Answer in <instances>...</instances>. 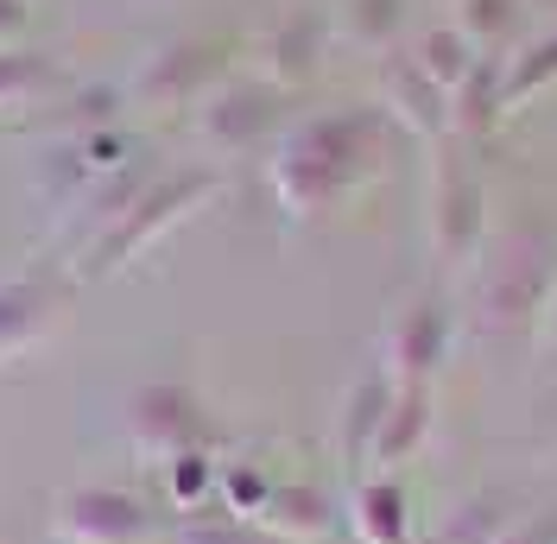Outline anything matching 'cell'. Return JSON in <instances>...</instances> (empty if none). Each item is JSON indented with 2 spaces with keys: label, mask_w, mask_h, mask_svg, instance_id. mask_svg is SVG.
<instances>
[{
  "label": "cell",
  "mask_w": 557,
  "mask_h": 544,
  "mask_svg": "<svg viewBox=\"0 0 557 544\" xmlns=\"http://www.w3.org/2000/svg\"><path fill=\"white\" fill-rule=\"evenodd\" d=\"M386 121L374 108H348V114H317L298 134L285 139V152L273 159V190L292 215H323L330 203H343L348 190L374 171L381 159Z\"/></svg>",
  "instance_id": "obj_1"
},
{
  "label": "cell",
  "mask_w": 557,
  "mask_h": 544,
  "mask_svg": "<svg viewBox=\"0 0 557 544\" xmlns=\"http://www.w3.org/2000/svg\"><path fill=\"white\" fill-rule=\"evenodd\" d=\"M209 190H215V171H165V177H152V184L134 197V209H127L102 240L83 247V267L76 272H83V279H108V272H121L134 254H146L152 240L165 235V228H177Z\"/></svg>",
  "instance_id": "obj_2"
},
{
  "label": "cell",
  "mask_w": 557,
  "mask_h": 544,
  "mask_svg": "<svg viewBox=\"0 0 557 544\" xmlns=\"http://www.w3.org/2000/svg\"><path fill=\"white\" fill-rule=\"evenodd\" d=\"M51 526L64 544H146L159 532V512L146 494L121 487V481H83V487L58 494Z\"/></svg>",
  "instance_id": "obj_3"
},
{
  "label": "cell",
  "mask_w": 557,
  "mask_h": 544,
  "mask_svg": "<svg viewBox=\"0 0 557 544\" xmlns=\"http://www.w3.org/2000/svg\"><path fill=\"white\" fill-rule=\"evenodd\" d=\"M552 279H557V240L545 235V228H525V235L487 267V285H482L487 330H513L525 317H539L545 298H552Z\"/></svg>",
  "instance_id": "obj_4"
},
{
  "label": "cell",
  "mask_w": 557,
  "mask_h": 544,
  "mask_svg": "<svg viewBox=\"0 0 557 544\" xmlns=\"http://www.w3.org/2000/svg\"><path fill=\"white\" fill-rule=\"evenodd\" d=\"M127 431L146 456H159V462H172L184 449H209V411L203 399L190 393V386H177V380H152V386H139L134 399H127Z\"/></svg>",
  "instance_id": "obj_5"
},
{
  "label": "cell",
  "mask_w": 557,
  "mask_h": 544,
  "mask_svg": "<svg viewBox=\"0 0 557 544\" xmlns=\"http://www.w3.org/2000/svg\"><path fill=\"white\" fill-rule=\"evenodd\" d=\"M70 285L58 272H33V279H7L0 285V368L33 355L38 342L64 323Z\"/></svg>",
  "instance_id": "obj_6"
},
{
  "label": "cell",
  "mask_w": 557,
  "mask_h": 544,
  "mask_svg": "<svg viewBox=\"0 0 557 544\" xmlns=\"http://www.w3.org/2000/svg\"><path fill=\"white\" fill-rule=\"evenodd\" d=\"M253 519L285 544H317L336 532V500L323 487H311V481H273L267 507L253 512Z\"/></svg>",
  "instance_id": "obj_7"
},
{
  "label": "cell",
  "mask_w": 557,
  "mask_h": 544,
  "mask_svg": "<svg viewBox=\"0 0 557 544\" xmlns=\"http://www.w3.org/2000/svg\"><path fill=\"white\" fill-rule=\"evenodd\" d=\"M437 254L444 260H462L475 235H482V184H475V171H462L456 159L437 165Z\"/></svg>",
  "instance_id": "obj_8"
},
{
  "label": "cell",
  "mask_w": 557,
  "mask_h": 544,
  "mask_svg": "<svg viewBox=\"0 0 557 544\" xmlns=\"http://www.w3.org/2000/svg\"><path fill=\"white\" fill-rule=\"evenodd\" d=\"M444 348H450V310L437 305V298H418L399 317V330H393V368H399V380L424 386V374L444 361Z\"/></svg>",
  "instance_id": "obj_9"
},
{
  "label": "cell",
  "mask_w": 557,
  "mask_h": 544,
  "mask_svg": "<svg viewBox=\"0 0 557 544\" xmlns=\"http://www.w3.org/2000/svg\"><path fill=\"white\" fill-rule=\"evenodd\" d=\"M278 114V96L273 89H260V83H235V89H222V96H209V108L197 114L203 121V134L215 146H247V139H260L273 127Z\"/></svg>",
  "instance_id": "obj_10"
},
{
  "label": "cell",
  "mask_w": 557,
  "mask_h": 544,
  "mask_svg": "<svg viewBox=\"0 0 557 544\" xmlns=\"http://www.w3.org/2000/svg\"><path fill=\"white\" fill-rule=\"evenodd\" d=\"M386 83V108L399 114V121H412L418 134H444L450 127V96L418 70V58H393V64L381 70Z\"/></svg>",
  "instance_id": "obj_11"
},
{
  "label": "cell",
  "mask_w": 557,
  "mask_h": 544,
  "mask_svg": "<svg viewBox=\"0 0 557 544\" xmlns=\"http://www.w3.org/2000/svg\"><path fill=\"white\" fill-rule=\"evenodd\" d=\"M355 532H361V544H412V500L393 475L355 487Z\"/></svg>",
  "instance_id": "obj_12"
},
{
  "label": "cell",
  "mask_w": 557,
  "mask_h": 544,
  "mask_svg": "<svg viewBox=\"0 0 557 544\" xmlns=\"http://www.w3.org/2000/svg\"><path fill=\"white\" fill-rule=\"evenodd\" d=\"M393 393H399V386L386 374H368L348 393V406H343V469H368V462H374V437H381V424H386Z\"/></svg>",
  "instance_id": "obj_13"
},
{
  "label": "cell",
  "mask_w": 557,
  "mask_h": 544,
  "mask_svg": "<svg viewBox=\"0 0 557 544\" xmlns=\"http://www.w3.org/2000/svg\"><path fill=\"white\" fill-rule=\"evenodd\" d=\"M215 64H222V58H215V45H203V38H197V45H172L159 64L139 76V96H146V102H190L209 76H215Z\"/></svg>",
  "instance_id": "obj_14"
},
{
  "label": "cell",
  "mask_w": 557,
  "mask_h": 544,
  "mask_svg": "<svg viewBox=\"0 0 557 544\" xmlns=\"http://www.w3.org/2000/svg\"><path fill=\"white\" fill-rule=\"evenodd\" d=\"M500 108H507V70L494 64V58H475L469 76L450 89V127H462V134H487Z\"/></svg>",
  "instance_id": "obj_15"
},
{
  "label": "cell",
  "mask_w": 557,
  "mask_h": 544,
  "mask_svg": "<svg viewBox=\"0 0 557 544\" xmlns=\"http://www.w3.org/2000/svg\"><path fill=\"white\" fill-rule=\"evenodd\" d=\"M424 431H431V393L424 386H399L393 406H386L381 437H374V469H399L418 443H424Z\"/></svg>",
  "instance_id": "obj_16"
},
{
  "label": "cell",
  "mask_w": 557,
  "mask_h": 544,
  "mask_svg": "<svg viewBox=\"0 0 557 544\" xmlns=\"http://www.w3.org/2000/svg\"><path fill=\"white\" fill-rule=\"evenodd\" d=\"M520 494L513 487H487L469 507H456V519L444 526V544H500L513 526H520Z\"/></svg>",
  "instance_id": "obj_17"
},
{
  "label": "cell",
  "mask_w": 557,
  "mask_h": 544,
  "mask_svg": "<svg viewBox=\"0 0 557 544\" xmlns=\"http://www.w3.org/2000/svg\"><path fill=\"white\" fill-rule=\"evenodd\" d=\"M64 70L45 51H0V108H33L38 96H58Z\"/></svg>",
  "instance_id": "obj_18"
},
{
  "label": "cell",
  "mask_w": 557,
  "mask_h": 544,
  "mask_svg": "<svg viewBox=\"0 0 557 544\" xmlns=\"http://www.w3.org/2000/svg\"><path fill=\"white\" fill-rule=\"evenodd\" d=\"M412 58H418V70H424V76H431V83H437L444 96H450L456 83L469 76V64H475V51H469L462 26H437V33H424V38H418Z\"/></svg>",
  "instance_id": "obj_19"
},
{
  "label": "cell",
  "mask_w": 557,
  "mask_h": 544,
  "mask_svg": "<svg viewBox=\"0 0 557 544\" xmlns=\"http://www.w3.org/2000/svg\"><path fill=\"white\" fill-rule=\"evenodd\" d=\"M215 475H222V462H215L209 449H184V456H172V462H165V494H172V507L177 512H203Z\"/></svg>",
  "instance_id": "obj_20"
},
{
  "label": "cell",
  "mask_w": 557,
  "mask_h": 544,
  "mask_svg": "<svg viewBox=\"0 0 557 544\" xmlns=\"http://www.w3.org/2000/svg\"><path fill=\"white\" fill-rule=\"evenodd\" d=\"M172 544H285L273 539L260 519H235V512H190L172 532Z\"/></svg>",
  "instance_id": "obj_21"
},
{
  "label": "cell",
  "mask_w": 557,
  "mask_h": 544,
  "mask_svg": "<svg viewBox=\"0 0 557 544\" xmlns=\"http://www.w3.org/2000/svg\"><path fill=\"white\" fill-rule=\"evenodd\" d=\"M317 51H323L317 20L311 13H292V20L278 26V38H273V70L285 76V83H298V76H311L317 70Z\"/></svg>",
  "instance_id": "obj_22"
},
{
  "label": "cell",
  "mask_w": 557,
  "mask_h": 544,
  "mask_svg": "<svg viewBox=\"0 0 557 544\" xmlns=\"http://www.w3.org/2000/svg\"><path fill=\"white\" fill-rule=\"evenodd\" d=\"M215 487H222V500H228V512H235V519H253V512L267 507V494H273V481L260 475L253 462H222Z\"/></svg>",
  "instance_id": "obj_23"
},
{
  "label": "cell",
  "mask_w": 557,
  "mask_h": 544,
  "mask_svg": "<svg viewBox=\"0 0 557 544\" xmlns=\"http://www.w3.org/2000/svg\"><path fill=\"white\" fill-rule=\"evenodd\" d=\"M552 76H557V38H539L525 58H513V64H507V108L525 102L532 89H545Z\"/></svg>",
  "instance_id": "obj_24"
},
{
  "label": "cell",
  "mask_w": 557,
  "mask_h": 544,
  "mask_svg": "<svg viewBox=\"0 0 557 544\" xmlns=\"http://www.w3.org/2000/svg\"><path fill=\"white\" fill-rule=\"evenodd\" d=\"M520 7L513 0H462V38L469 45H494L500 33H513Z\"/></svg>",
  "instance_id": "obj_25"
},
{
  "label": "cell",
  "mask_w": 557,
  "mask_h": 544,
  "mask_svg": "<svg viewBox=\"0 0 557 544\" xmlns=\"http://www.w3.org/2000/svg\"><path fill=\"white\" fill-rule=\"evenodd\" d=\"M399 20H406L399 0H355L348 7V26H355V38H368V45H386V38L399 33Z\"/></svg>",
  "instance_id": "obj_26"
},
{
  "label": "cell",
  "mask_w": 557,
  "mask_h": 544,
  "mask_svg": "<svg viewBox=\"0 0 557 544\" xmlns=\"http://www.w3.org/2000/svg\"><path fill=\"white\" fill-rule=\"evenodd\" d=\"M500 544H557V507H545V512H525L520 526L507 532Z\"/></svg>",
  "instance_id": "obj_27"
},
{
  "label": "cell",
  "mask_w": 557,
  "mask_h": 544,
  "mask_svg": "<svg viewBox=\"0 0 557 544\" xmlns=\"http://www.w3.org/2000/svg\"><path fill=\"white\" fill-rule=\"evenodd\" d=\"M26 33V0H0V38Z\"/></svg>",
  "instance_id": "obj_28"
},
{
  "label": "cell",
  "mask_w": 557,
  "mask_h": 544,
  "mask_svg": "<svg viewBox=\"0 0 557 544\" xmlns=\"http://www.w3.org/2000/svg\"><path fill=\"white\" fill-rule=\"evenodd\" d=\"M545 348L557 355V292H552V310H545Z\"/></svg>",
  "instance_id": "obj_29"
}]
</instances>
